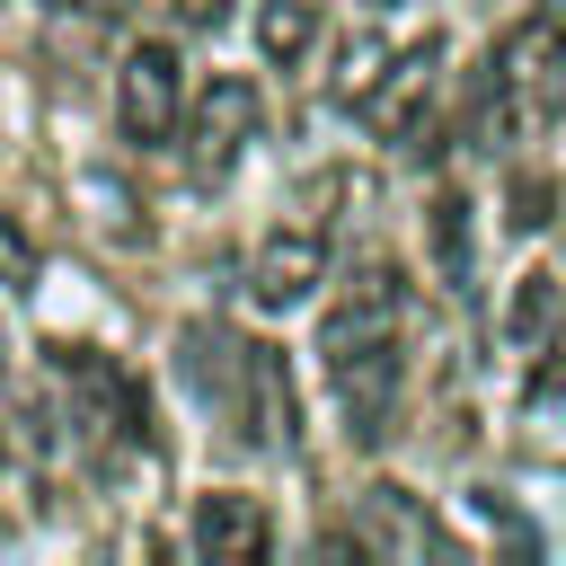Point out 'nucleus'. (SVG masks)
I'll return each mask as SVG.
<instances>
[{
  "mask_svg": "<svg viewBox=\"0 0 566 566\" xmlns=\"http://www.w3.org/2000/svg\"><path fill=\"white\" fill-rule=\"evenodd\" d=\"M398 336H407V283H398V265L371 256V265H354V283L318 318V363H327V389H336L345 433L363 451H380L389 416H398V380H407Z\"/></svg>",
  "mask_w": 566,
  "mask_h": 566,
  "instance_id": "obj_1",
  "label": "nucleus"
},
{
  "mask_svg": "<svg viewBox=\"0 0 566 566\" xmlns=\"http://www.w3.org/2000/svg\"><path fill=\"white\" fill-rule=\"evenodd\" d=\"M186 380H195L203 407L230 416V433H248L265 451H292V380H283L274 345H248V336H221V327H186Z\"/></svg>",
  "mask_w": 566,
  "mask_h": 566,
  "instance_id": "obj_2",
  "label": "nucleus"
},
{
  "mask_svg": "<svg viewBox=\"0 0 566 566\" xmlns=\"http://www.w3.org/2000/svg\"><path fill=\"white\" fill-rule=\"evenodd\" d=\"M486 115L513 142H539L566 115V0H539L504 27V44L486 53Z\"/></svg>",
  "mask_w": 566,
  "mask_h": 566,
  "instance_id": "obj_3",
  "label": "nucleus"
},
{
  "mask_svg": "<svg viewBox=\"0 0 566 566\" xmlns=\"http://www.w3.org/2000/svg\"><path fill=\"white\" fill-rule=\"evenodd\" d=\"M53 371H62L71 407H80V424H88L97 442L150 451V398H142V380H133L124 363H106V354H88V345H53Z\"/></svg>",
  "mask_w": 566,
  "mask_h": 566,
  "instance_id": "obj_4",
  "label": "nucleus"
},
{
  "mask_svg": "<svg viewBox=\"0 0 566 566\" xmlns=\"http://www.w3.org/2000/svg\"><path fill=\"white\" fill-rule=\"evenodd\" d=\"M177 115H186V71H177V44H133L124 53V71H115V133L133 142V150H159L168 133H177Z\"/></svg>",
  "mask_w": 566,
  "mask_h": 566,
  "instance_id": "obj_5",
  "label": "nucleus"
},
{
  "mask_svg": "<svg viewBox=\"0 0 566 566\" xmlns=\"http://www.w3.org/2000/svg\"><path fill=\"white\" fill-rule=\"evenodd\" d=\"M256 80H239V71H212L203 88H195V106H186V168L212 186V177H230V159L256 142Z\"/></svg>",
  "mask_w": 566,
  "mask_h": 566,
  "instance_id": "obj_6",
  "label": "nucleus"
},
{
  "mask_svg": "<svg viewBox=\"0 0 566 566\" xmlns=\"http://www.w3.org/2000/svg\"><path fill=\"white\" fill-rule=\"evenodd\" d=\"M433 88H442V35H416L389 53V71L371 80V97L354 106L380 142H424V115H433Z\"/></svg>",
  "mask_w": 566,
  "mask_h": 566,
  "instance_id": "obj_7",
  "label": "nucleus"
},
{
  "mask_svg": "<svg viewBox=\"0 0 566 566\" xmlns=\"http://www.w3.org/2000/svg\"><path fill=\"white\" fill-rule=\"evenodd\" d=\"M318 283H327V230L292 221V230H265V239H256V256H248V301H256V310H292V301H310Z\"/></svg>",
  "mask_w": 566,
  "mask_h": 566,
  "instance_id": "obj_8",
  "label": "nucleus"
},
{
  "mask_svg": "<svg viewBox=\"0 0 566 566\" xmlns=\"http://www.w3.org/2000/svg\"><path fill=\"white\" fill-rule=\"evenodd\" d=\"M195 557H212V566H248V557H265L274 548V522H265V504L256 495H239V486H212V495H195Z\"/></svg>",
  "mask_w": 566,
  "mask_h": 566,
  "instance_id": "obj_9",
  "label": "nucleus"
},
{
  "mask_svg": "<svg viewBox=\"0 0 566 566\" xmlns=\"http://www.w3.org/2000/svg\"><path fill=\"white\" fill-rule=\"evenodd\" d=\"M354 548H389V557H424V548H451L442 522L407 495V486H371L363 495V522H354Z\"/></svg>",
  "mask_w": 566,
  "mask_h": 566,
  "instance_id": "obj_10",
  "label": "nucleus"
},
{
  "mask_svg": "<svg viewBox=\"0 0 566 566\" xmlns=\"http://www.w3.org/2000/svg\"><path fill=\"white\" fill-rule=\"evenodd\" d=\"M310 44H318V0H256V53L265 62L292 71Z\"/></svg>",
  "mask_w": 566,
  "mask_h": 566,
  "instance_id": "obj_11",
  "label": "nucleus"
},
{
  "mask_svg": "<svg viewBox=\"0 0 566 566\" xmlns=\"http://www.w3.org/2000/svg\"><path fill=\"white\" fill-rule=\"evenodd\" d=\"M424 239H433V274H442V292H469V203H460V195H433Z\"/></svg>",
  "mask_w": 566,
  "mask_h": 566,
  "instance_id": "obj_12",
  "label": "nucleus"
},
{
  "mask_svg": "<svg viewBox=\"0 0 566 566\" xmlns=\"http://www.w3.org/2000/svg\"><path fill=\"white\" fill-rule=\"evenodd\" d=\"M557 301H566V283H557L548 265L522 274V283H513V310H504V336H513V345H539V336L557 327Z\"/></svg>",
  "mask_w": 566,
  "mask_h": 566,
  "instance_id": "obj_13",
  "label": "nucleus"
},
{
  "mask_svg": "<svg viewBox=\"0 0 566 566\" xmlns=\"http://www.w3.org/2000/svg\"><path fill=\"white\" fill-rule=\"evenodd\" d=\"M380 71H389V44H380V35H363V44H345V62H336V106H363Z\"/></svg>",
  "mask_w": 566,
  "mask_h": 566,
  "instance_id": "obj_14",
  "label": "nucleus"
},
{
  "mask_svg": "<svg viewBox=\"0 0 566 566\" xmlns=\"http://www.w3.org/2000/svg\"><path fill=\"white\" fill-rule=\"evenodd\" d=\"M35 265H44V256H35L27 221H18L9 203H0V283H9V292H27V283H35Z\"/></svg>",
  "mask_w": 566,
  "mask_h": 566,
  "instance_id": "obj_15",
  "label": "nucleus"
},
{
  "mask_svg": "<svg viewBox=\"0 0 566 566\" xmlns=\"http://www.w3.org/2000/svg\"><path fill=\"white\" fill-rule=\"evenodd\" d=\"M557 212V186L548 177H513V230H539Z\"/></svg>",
  "mask_w": 566,
  "mask_h": 566,
  "instance_id": "obj_16",
  "label": "nucleus"
},
{
  "mask_svg": "<svg viewBox=\"0 0 566 566\" xmlns=\"http://www.w3.org/2000/svg\"><path fill=\"white\" fill-rule=\"evenodd\" d=\"M566 389V336H539V363H531V398H557Z\"/></svg>",
  "mask_w": 566,
  "mask_h": 566,
  "instance_id": "obj_17",
  "label": "nucleus"
},
{
  "mask_svg": "<svg viewBox=\"0 0 566 566\" xmlns=\"http://www.w3.org/2000/svg\"><path fill=\"white\" fill-rule=\"evenodd\" d=\"M177 18H186V27H221V18H230V0H177Z\"/></svg>",
  "mask_w": 566,
  "mask_h": 566,
  "instance_id": "obj_18",
  "label": "nucleus"
},
{
  "mask_svg": "<svg viewBox=\"0 0 566 566\" xmlns=\"http://www.w3.org/2000/svg\"><path fill=\"white\" fill-rule=\"evenodd\" d=\"M80 9H88V18H124L133 0H80Z\"/></svg>",
  "mask_w": 566,
  "mask_h": 566,
  "instance_id": "obj_19",
  "label": "nucleus"
}]
</instances>
